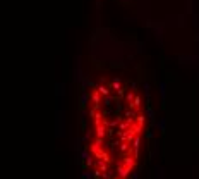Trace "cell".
<instances>
[{
    "label": "cell",
    "instance_id": "cell-1",
    "mask_svg": "<svg viewBox=\"0 0 199 179\" xmlns=\"http://www.w3.org/2000/svg\"><path fill=\"white\" fill-rule=\"evenodd\" d=\"M86 117L84 157L91 179H131L146 131L139 88L119 76L96 79L88 93Z\"/></svg>",
    "mask_w": 199,
    "mask_h": 179
}]
</instances>
